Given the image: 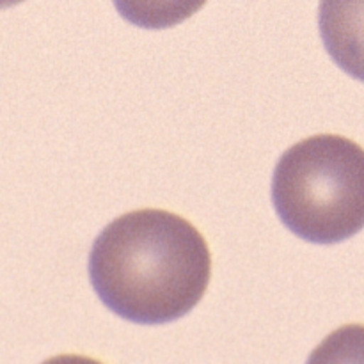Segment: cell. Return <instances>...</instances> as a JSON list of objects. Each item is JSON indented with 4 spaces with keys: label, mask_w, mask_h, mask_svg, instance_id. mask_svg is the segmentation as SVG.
Wrapping results in <instances>:
<instances>
[{
    "label": "cell",
    "mask_w": 364,
    "mask_h": 364,
    "mask_svg": "<svg viewBox=\"0 0 364 364\" xmlns=\"http://www.w3.org/2000/svg\"><path fill=\"white\" fill-rule=\"evenodd\" d=\"M25 2V0H0V9H6V7H13L16 4Z\"/></svg>",
    "instance_id": "5b68a950"
},
{
    "label": "cell",
    "mask_w": 364,
    "mask_h": 364,
    "mask_svg": "<svg viewBox=\"0 0 364 364\" xmlns=\"http://www.w3.org/2000/svg\"><path fill=\"white\" fill-rule=\"evenodd\" d=\"M212 256L188 220L166 210L117 217L95 240L89 279L112 313L141 326L188 315L208 288Z\"/></svg>",
    "instance_id": "6da1fadb"
},
{
    "label": "cell",
    "mask_w": 364,
    "mask_h": 364,
    "mask_svg": "<svg viewBox=\"0 0 364 364\" xmlns=\"http://www.w3.org/2000/svg\"><path fill=\"white\" fill-rule=\"evenodd\" d=\"M117 13L132 25L160 31L181 23L198 13L206 0H112Z\"/></svg>",
    "instance_id": "277c9868"
},
{
    "label": "cell",
    "mask_w": 364,
    "mask_h": 364,
    "mask_svg": "<svg viewBox=\"0 0 364 364\" xmlns=\"http://www.w3.org/2000/svg\"><path fill=\"white\" fill-rule=\"evenodd\" d=\"M272 203L284 226L302 240H348L364 228V149L333 134L297 142L274 171Z\"/></svg>",
    "instance_id": "7a4b0ae2"
},
{
    "label": "cell",
    "mask_w": 364,
    "mask_h": 364,
    "mask_svg": "<svg viewBox=\"0 0 364 364\" xmlns=\"http://www.w3.org/2000/svg\"><path fill=\"white\" fill-rule=\"evenodd\" d=\"M318 28L334 63L364 82V0H320Z\"/></svg>",
    "instance_id": "3957f363"
}]
</instances>
